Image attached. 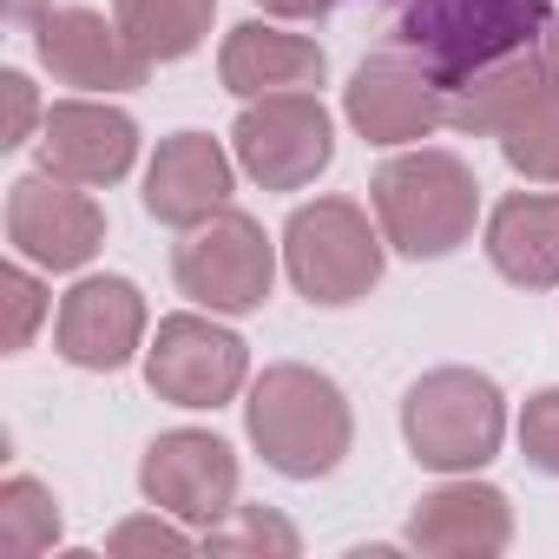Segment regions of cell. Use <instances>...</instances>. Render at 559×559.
I'll use <instances>...</instances> for the list:
<instances>
[{"label":"cell","mask_w":559,"mask_h":559,"mask_svg":"<svg viewBox=\"0 0 559 559\" xmlns=\"http://www.w3.org/2000/svg\"><path fill=\"white\" fill-rule=\"evenodd\" d=\"M224 204H230V152L211 132L158 139V152L145 165V211L171 230H191Z\"/></svg>","instance_id":"cell-16"},{"label":"cell","mask_w":559,"mask_h":559,"mask_svg":"<svg viewBox=\"0 0 559 559\" xmlns=\"http://www.w3.org/2000/svg\"><path fill=\"white\" fill-rule=\"evenodd\" d=\"M145 382L171 408H224L250 382V349L237 330H224L198 310H178L145 343Z\"/></svg>","instance_id":"cell-8"},{"label":"cell","mask_w":559,"mask_h":559,"mask_svg":"<svg viewBox=\"0 0 559 559\" xmlns=\"http://www.w3.org/2000/svg\"><path fill=\"white\" fill-rule=\"evenodd\" d=\"M8 243H14V257H27L40 270H80L106 243V211L86 185L27 171L8 185Z\"/></svg>","instance_id":"cell-9"},{"label":"cell","mask_w":559,"mask_h":559,"mask_svg":"<svg viewBox=\"0 0 559 559\" xmlns=\"http://www.w3.org/2000/svg\"><path fill=\"white\" fill-rule=\"evenodd\" d=\"M0 8H8V21H27V27H34V21L53 8V0H0Z\"/></svg>","instance_id":"cell-28"},{"label":"cell","mask_w":559,"mask_h":559,"mask_svg":"<svg viewBox=\"0 0 559 559\" xmlns=\"http://www.w3.org/2000/svg\"><path fill=\"white\" fill-rule=\"evenodd\" d=\"M53 539H60V500L27 474L0 480V552L8 559H40Z\"/></svg>","instance_id":"cell-21"},{"label":"cell","mask_w":559,"mask_h":559,"mask_svg":"<svg viewBox=\"0 0 559 559\" xmlns=\"http://www.w3.org/2000/svg\"><path fill=\"white\" fill-rule=\"evenodd\" d=\"M382 224H369L356 198H317L297 204L284 224V270L297 297H310L317 310H343L382 284Z\"/></svg>","instance_id":"cell-5"},{"label":"cell","mask_w":559,"mask_h":559,"mask_svg":"<svg viewBox=\"0 0 559 559\" xmlns=\"http://www.w3.org/2000/svg\"><path fill=\"white\" fill-rule=\"evenodd\" d=\"M230 152L263 191H304L330 171L336 126L317 93H270V99H243L230 126Z\"/></svg>","instance_id":"cell-7"},{"label":"cell","mask_w":559,"mask_h":559,"mask_svg":"<svg viewBox=\"0 0 559 559\" xmlns=\"http://www.w3.org/2000/svg\"><path fill=\"white\" fill-rule=\"evenodd\" d=\"M448 86L415 53H376L343 86V112L369 145H421L435 126H448Z\"/></svg>","instance_id":"cell-11"},{"label":"cell","mask_w":559,"mask_h":559,"mask_svg":"<svg viewBox=\"0 0 559 559\" xmlns=\"http://www.w3.org/2000/svg\"><path fill=\"white\" fill-rule=\"evenodd\" d=\"M139 165V126L132 112L106 106V99H60L40 119V171L106 191Z\"/></svg>","instance_id":"cell-13"},{"label":"cell","mask_w":559,"mask_h":559,"mask_svg":"<svg viewBox=\"0 0 559 559\" xmlns=\"http://www.w3.org/2000/svg\"><path fill=\"white\" fill-rule=\"evenodd\" d=\"M211 14H217V0H112V21L126 27V40L152 67H171V60L198 53L204 34H211Z\"/></svg>","instance_id":"cell-19"},{"label":"cell","mask_w":559,"mask_h":559,"mask_svg":"<svg viewBox=\"0 0 559 559\" xmlns=\"http://www.w3.org/2000/svg\"><path fill=\"white\" fill-rule=\"evenodd\" d=\"M330 73L323 47L310 34H284V27H263V21H243L224 34V53H217V80L224 93L237 99H270V93H317Z\"/></svg>","instance_id":"cell-17"},{"label":"cell","mask_w":559,"mask_h":559,"mask_svg":"<svg viewBox=\"0 0 559 559\" xmlns=\"http://www.w3.org/2000/svg\"><path fill=\"white\" fill-rule=\"evenodd\" d=\"M53 343L73 369H93V376H112L139 356L145 343V297L132 276H80V284L60 297V317H53Z\"/></svg>","instance_id":"cell-14"},{"label":"cell","mask_w":559,"mask_h":559,"mask_svg":"<svg viewBox=\"0 0 559 559\" xmlns=\"http://www.w3.org/2000/svg\"><path fill=\"white\" fill-rule=\"evenodd\" d=\"M500 158L533 185H559V80H546L513 112V126L500 132Z\"/></svg>","instance_id":"cell-20"},{"label":"cell","mask_w":559,"mask_h":559,"mask_svg":"<svg viewBox=\"0 0 559 559\" xmlns=\"http://www.w3.org/2000/svg\"><path fill=\"white\" fill-rule=\"evenodd\" d=\"M369 204L376 224L389 237V250L402 257H448L474 237L480 217V185L467 171V158L441 152V145H415L402 158H389L369 178Z\"/></svg>","instance_id":"cell-3"},{"label":"cell","mask_w":559,"mask_h":559,"mask_svg":"<svg viewBox=\"0 0 559 559\" xmlns=\"http://www.w3.org/2000/svg\"><path fill=\"white\" fill-rule=\"evenodd\" d=\"M204 552H304V533L284 520V513H270V507H230L217 526H204L198 539Z\"/></svg>","instance_id":"cell-22"},{"label":"cell","mask_w":559,"mask_h":559,"mask_svg":"<svg viewBox=\"0 0 559 559\" xmlns=\"http://www.w3.org/2000/svg\"><path fill=\"white\" fill-rule=\"evenodd\" d=\"M402 441L435 474H474L507 441V395L480 369H428L402 395Z\"/></svg>","instance_id":"cell-4"},{"label":"cell","mask_w":559,"mask_h":559,"mask_svg":"<svg viewBox=\"0 0 559 559\" xmlns=\"http://www.w3.org/2000/svg\"><path fill=\"white\" fill-rule=\"evenodd\" d=\"M520 454H526L539 474L559 480V389L526 395V408H520Z\"/></svg>","instance_id":"cell-24"},{"label":"cell","mask_w":559,"mask_h":559,"mask_svg":"<svg viewBox=\"0 0 559 559\" xmlns=\"http://www.w3.org/2000/svg\"><path fill=\"white\" fill-rule=\"evenodd\" d=\"M0 99H8V119H0V145H27L34 139V126L47 119L40 112V93H34V80L27 73H0Z\"/></svg>","instance_id":"cell-26"},{"label":"cell","mask_w":559,"mask_h":559,"mask_svg":"<svg viewBox=\"0 0 559 559\" xmlns=\"http://www.w3.org/2000/svg\"><path fill=\"white\" fill-rule=\"evenodd\" d=\"M243 428H250V448L263 454V467H276L284 480L336 474L349 441H356L349 395L323 369H310V362H270L250 382Z\"/></svg>","instance_id":"cell-1"},{"label":"cell","mask_w":559,"mask_h":559,"mask_svg":"<svg viewBox=\"0 0 559 559\" xmlns=\"http://www.w3.org/2000/svg\"><path fill=\"white\" fill-rule=\"evenodd\" d=\"M34 53L60 86H80V93H132L152 73V60L99 8H47L34 21Z\"/></svg>","instance_id":"cell-12"},{"label":"cell","mask_w":559,"mask_h":559,"mask_svg":"<svg viewBox=\"0 0 559 559\" xmlns=\"http://www.w3.org/2000/svg\"><path fill=\"white\" fill-rule=\"evenodd\" d=\"M546 14V0H389V40L461 93L474 73L533 47Z\"/></svg>","instance_id":"cell-2"},{"label":"cell","mask_w":559,"mask_h":559,"mask_svg":"<svg viewBox=\"0 0 559 559\" xmlns=\"http://www.w3.org/2000/svg\"><path fill=\"white\" fill-rule=\"evenodd\" d=\"M171 276L198 310L250 317V310H263V297L276 284V243L263 237V224L250 211L224 204L185 230V243L171 250Z\"/></svg>","instance_id":"cell-6"},{"label":"cell","mask_w":559,"mask_h":559,"mask_svg":"<svg viewBox=\"0 0 559 559\" xmlns=\"http://www.w3.org/2000/svg\"><path fill=\"white\" fill-rule=\"evenodd\" d=\"M198 539L185 533V526H171V513L165 507H152V513H139V520H119L112 533H106V552H191Z\"/></svg>","instance_id":"cell-25"},{"label":"cell","mask_w":559,"mask_h":559,"mask_svg":"<svg viewBox=\"0 0 559 559\" xmlns=\"http://www.w3.org/2000/svg\"><path fill=\"white\" fill-rule=\"evenodd\" d=\"M408 546L415 552H435V559H487V552H507L513 546V507H507L500 487H487L474 474H454L448 487H435V493L415 500Z\"/></svg>","instance_id":"cell-15"},{"label":"cell","mask_w":559,"mask_h":559,"mask_svg":"<svg viewBox=\"0 0 559 559\" xmlns=\"http://www.w3.org/2000/svg\"><path fill=\"white\" fill-rule=\"evenodd\" d=\"M263 14H276V21H323L336 0H257Z\"/></svg>","instance_id":"cell-27"},{"label":"cell","mask_w":559,"mask_h":559,"mask_svg":"<svg viewBox=\"0 0 559 559\" xmlns=\"http://www.w3.org/2000/svg\"><path fill=\"white\" fill-rule=\"evenodd\" d=\"M487 263L520 290L559 284V191H513L487 211Z\"/></svg>","instance_id":"cell-18"},{"label":"cell","mask_w":559,"mask_h":559,"mask_svg":"<svg viewBox=\"0 0 559 559\" xmlns=\"http://www.w3.org/2000/svg\"><path fill=\"white\" fill-rule=\"evenodd\" d=\"M0 310H8V323H0V343H8V356H21L27 343H34V330L47 323V284L27 270V257L21 263H8L0 270Z\"/></svg>","instance_id":"cell-23"},{"label":"cell","mask_w":559,"mask_h":559,"mask_svg":"<svg viewBox=\"0 0 559 559\" xmlns=\"http://www.w3.org/2000/svg\"><path fill=\"white\" fill-rule=\"evenodd\" d=\"M139 493L185 526H217L237 507V454L211 428H171L145 448Z\"/></svg>","instance_id":"cell-10"}]
</instances>
